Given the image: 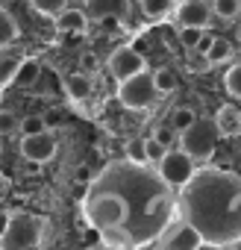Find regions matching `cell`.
<instances>
[{
  "instance_id": "cell-3",
  "label": "cell",
  "mask_w": 241,
  "mask_h": 250,
  "mask_svg": "<svg viewBox=\"0 0 241 250\" xmlns=\"http://www.w3.org/2000/svg\"><path fill=\"white\" fill-rule=\"evenodd\" d=\"M47 221L30 212H12L6 232L0 235V250H39Z\"/></svg>"
},
{
  "instance_id": "cell-37",
  "label": "cell",
  "mask_w": 241,
  "mask_h": 250,
  "mask_svg": "<svg viewBox=\"0 0 241 250\" xmlns=\"http://www.w3.org/2000/svg\"><path fill=\"white\" fill-rule=\"evenodd\" d=\"M100 24H103V30H115L118 27V18H103Z\"/></svg>"
},
{
  "instance_id": "cell-27",
  "label": "cell",
  "mask_w": 241,
  "mask_h": 250,
  "mask_svg": "<svg viewBox=\"0 0 241 250\" xmlns=\"http://www.w3.org/2000/svg\"><path fill=\"white\" fill-rule=\"evenodd\" d=\"M203 33H206V30H200V27H182V30H180V44H182L185 50H197Z\"/></svg>"
},
{
  "instance_id": "cell-4",
  "label": "cell",
  "mask_w": 241,
  "mask_h": 250,
  "mask_svg": "<svg viewBox=\"0 0 241 250\" xmlns=\"http://www.w3.org/2000/svg\"><path fill=\"white\" fill-rule=\"evenodd\" d=\"M218 127L215 124H206V121H197L194 127H188L185 133H180V147L197 162H206L215 156V147H218Z\"/></svg>"
},
{
  "instance_id": "cell-15",
  "label": "cell",
  "mask_w": 241,
  "mask_h": 250,
  "mask_svg": "<svg viewBox=\"0 0 241 250\" xmlns=\"http://www.w3.org/2000/svg\"><path fill=\"white\" fill-rule=\"evenodd\" d=\"M65 91L71 100H85L91 94V74L80 71V74H68L65 77Z\"/></svg>"
},
{
  "instance_id": "cell-23",
  "label": "cell",
  "mask_w": 241,
  "mask_h": 250,
  "mask_svg": "<svg viewBox=\"0 0 241 250\" xmlns=\"http://www.w3.org/2000/svg\"><path fill=\"white\" fill-rule=\"evenodd\" d=\"M223 88H226L232 97L241 100V62H235V65L223 74Z\"/></svg>"
},
{
  "instance_id": "cell-30",
  "label": "cell",
  "mask_w": 241,
  "mask_h": 250,
  "mask_svg": "<svg viewBox=\"0 0 241 250\" xmlns=\"http://www.w3.org/2000/svg\"><path fill=\"white\" fill-rule=\"evenodd\" d=\"M153 139H159V142H162V145H165L168 150H174V142L180 139V133H177L174 127H159V130L153 133Z\"/></svg>"
},
{
  "instance_id": "cell-31",
  "label": "cell",
  "mask_w": 241,
  "mask_h": 250,
  "mask_svg": "<svg viewBox=\"0 0 241 250\" xmlns=\"http://www.w3.org/2000/svg\"><path fill=\"white\" fill-rule=\"evenodd\" d=\"M80 65H82V71H85V74H94V71L100 68V59L88 50V53H82V56H80Z\"/></svg>"
},
{
  "instance_id": "cell-35",
  "label": "cell",
  "mask_w": 241,
  "mask_h": 250,
  "mask_svg": "<svg viewBox=\"0 0 241 250\" xmlns=\"http://www.w3.org/2000/svg\"><path fill=\"white\" fill-rule=\"evenodd\" d=\"M9 218H12V212H0V235L6 232V227H9Z\"/></svg>"
},
{
  "instance_id": "cell-16",
  "label": "cell",
  "mask_w": 241,
  "mask_h": 250,
  "mask_svg": "<svg viewBox=\"0 0 241 250\" xmlns=\"http://www.w3.org/2000/svg\"><path fill=\"white\" fill-rule=\"evenodd\" d=\"M15 39H18V24L3 6H0V50H6Z\"/></svg>"
},
{
  "instance_id": "cell-34",
  "label": "cell",
  "mask_w": 241,
  "mask_h": 250,
  "mask_svg": "<svg viewBox=\"0 0 241 250\" xmlns=\"http://www.w3.org/2000/svg\"><path fill=\"white\" fill-rule=\"evenodd\" d=\"M74 177H77V183H91V168H88V165H80V168L74 171Z\"/></svg>"
},
{
  "instance_id": "cell-6",
  "label": "cell",
  "mask_w": 241,
  "mask_h": 250,
  "mask_svg": "<svg viewBox=\"0 0 241 250\" xmlns=\"http://www.w3.org/2000/svg\"><path fill=\"white\" fill-rule=\"evenodd\" d=\"M194 159L180 147V150H168L165 159L159 162V177L171 186V188H182L191 177H194Z\"/></svg>"
},
{
  "instance_id": "cell-14",
  "label": "cell",
  "mask_w": 241,
  "mask_h": 250,
  "mask_svg": "<svg viewBox=\"0 0 241 250\" xmlns=\"http://www.w3.org/2000/svg\"><path fill=\"white\" fill-rule=\"evenodd\" d=\"M21 62H24V56L15 53V50H3V53H0V88H6L9 83H15Z\"/></svg>"
},
{
  "instance_id": "cell-8",
  "label": "cell",
  "mask_w": 241,
  "mask_h": 250,
  "mask_svg": "<svg viewBox=\"0 0 241 250\" xmlns=\"http://www.w3.org/2000/svg\"><path fill=\"white\" fill-rule=\"evenodd\" d=\"M59 150V142L50 136V133H39V136H24L21 139V156L27 162H36V165H44L56 156Z\"/></svg>"
},
{
  "instance_id": "cell-18",
  "label": "cell",
  "mask_w": 241,
  "mask_h": 250,
  "mask_svg": "<svg viewBox=\"0 0 241 250\" xmlns=\"http://www.w3.org/2000/svg\"><path fill=\"white\" fill-rule=\"evenodd\" d=\"M241 12V0H212V15L221 21H232Z\"/></svg>"
},
{
  "instance_id": "cell-22",
  "label": "cell",
  "mask_w": 241,
  "mask_h": 250,
  "mask_svg": "<svg viewBox=\"0 0 241 250\" xmlns=\"http://www.w3.org/2000/svg\"><path fill=\"white\" fill-rule=\"evenodd\" d=\"M153 83H156V91H159V94H171V91L177 88V74H174L171 68H159V71L153 74Z\"/></svg>"
},
{
  "instance_id": "cell-33",
  "label": "cell",
  "mask_w": 241,
  "mask_h": 250,
  "mask_svg": "<svg viewBox=\"0 0 241 250\" xmlns=\"http://www.w3.org/2000/svg\"><path fill=\"white\" fill-rule=\"evenodd\" d=\"M212 42H215V36H212V33H203V39H200V44H197V53H200V56H206V53H209V47H212Z\"/></svg>"
},
{
  "instance_id": "cell-36",
  "label": "cell",
  "mask_w": 241,
  "mask_h": 250,
  "mask_svg": "<svg viewBox=\"0 0 241 250\" xmlns=\"http://www.w3.org/2000/svg\"><path fill=\"white\" fill-rule=\"evenodd\" d=\"M44 121H47V127H56L62 118H59V112H47V115H44Z\"/></svg>"
},
{
  "instance_id": "cell-32",
  "label": "cell",
  "mask_w": 241,
  "mask_h": 250,
  "mask_svg": "<svg viewBox=\"0 0 241 250\" xmlns=\"http://www.w3.org/2000/svg\"><path fill=\"white\" fill-rule=\"evenodd\" d=\"M209 68H212V62H209L206 56H200V59H191V62H188V71H191V74H206Z\"/></svg>"
},
{
  "instance_id": "cell-7",
  "label": "cell",
  "mask_w": 241,
  "mask_h": 250,
  "mask_svg": "<svg viewBox=\"0 0 241 250\" xmlns=\"http://www.w3.org/2000/svg\"><path fill=\"white\" fill-rule=\"evenodd\" d=\"M144 68H147L144 56H141L136 47H130V44L112 50V56H109V74H112L118 83H124V80H130V77L141 74Z\"/></svg>"
},
{
  "instance_id": "cell-26",
  "label": "cell",
  "mask_w": 241,
  "mask_h": 250,
  "mask_svg": "<svg viewBox=\"0 0 241 250\" xmlns=\"http://www.w3.org/2000/svg\"><path fill=\"white\" fill-rule=\"evenodd\" d=\"M30 6L41 15H59L68 9V0H30Z\"/></svg>"
},
{
  "instance_id": "cell-17",
  "label": "cell",
  "mask_w": 241,
  "mask_h": 250,
  "mask_svg": "<svg viewBox=\"0 0 241 250\" xmlns=\"http://www.w3.org/2000/svg\"><path fill=\"white\" fill-rule=\"evenodd\" d=\"M39 74H41V62H39V59H24L21 68H18L15 83H18V85H33V83L39 80Z\"/></svg>"
},
{
  "instance_id": "cell-12",
  "label": "cell",
  "mask_w": 241,
  "mask_h": 250,
  "mask_svg": "<svg viewBox=\"0 0 241 250\" xmlns=\"http://www.w3.org/2000/svg\"><path fill=\"white\" fill-rule=\"evenodd\" d=\"M130 12V0H88L91 18H124Z\"/></svg>"
},
{
  "instance_id": "cell-13",
  "label": "cell",
  "mask_w": 241,
  "mask_h": 250,
  "mask_svg": "<svg viewBox=\"0 0 241 250\" xmlns=\"http://www.w3.org/2000/svg\"><path fill=\"white\" fill-rule=\"evenodd\" d=\"M56 27H59V33H85L88 15L82 9H65L56 15Z\"/></svg>"
},
{
  "instance_id": "cell-1",
  "label": "cell",
  "mask_w": 241,
  "mask_h": 250,
  "mask_svg": "<svg viewBox=\"0 0 241 250\" xmlns=\"http://www.w3.org/2000/svg\"><path fill=\"white\" fill-rule=\"evenodd\" d=\"M177 212L206 244L241 241V177L221 168H200L180 188Z\"/></svg>"
},
{
  "instance_id": "cell-29",
  "label": "cell",
  "mask_w": 241,
  "mask_h": 250,
  "mask_svg": "<svg viewBox=\"0 0 241 250\" xmlns=\"http://www.w3.org/2000/svg\"><path fill=\"white\" fill-rule=\"evenodd\" d=\"M15 127H21V121H15V112H9V109H0V136H9V133H15Z\"/></svg>"
},
{
  "instance_id": "cell-11",
  "label": "cell",
  "mask_w": 241,
  "mask_h": 250,
  "mask_svg": "<svg viewBox=\"0 0 241 250\" xmlns=\"http://www.w3.org/2000/svg\"><path fill=\"white\" fill-rule=\"evenodd\" d=\"M215 127H218V133L226 136V139L238 136V133H241V109L223 103V106L215 112Z\"/></svg>"
},
{
  "instance_id": "cell-25",
  "label": "cell",
  "mask_w": 241,
  "mask_h": 250,
  "mask_svg": "<svg viewBox=\"0 0 241 250\" xmlns=\"http://www.w3.org/2000/svg\"><path fill=\"white\" fill-rule=\"evenodd\" d=\"M18 130L24 136H39V133H47V121H44V115H27Z\"/></svg>"
},
{
  "instance_id": "cell-2",
  "label": "cell",
  "mask_w": 241,
  "mask_h": 250,
  "mask_svg": "<svg viewBox=\"0 0 241 250\" xmlns=\"http://www.w3.org/2000/svg\"><path fill=\"white\" fill-rule=\"evenodd\" d=\"M97 183L118 191L127 206V227L120 235V247H141L171 227L177 209L171 197V186L159 174L147 171L144 165L124 159L118 165H109Z\"/></svg>"
},
{
  "instance_id": "cell-24",
  "label": "cell",
  "mask_w": 241,
  "mask_h": 250,
  "mask_svg": "<svg viewBox=\"0 0 241 250\" xmlns=\"http://www.w3.org/2000/svg\"><path fill=\"white\" fill-rule=\"evenodd\" d=\"M141 12H144V18L156 21V18L171 12V0H141Z\"/></svg>"
},
{
  "instance_id": "cell-21",
  "label": "cell",
  "mask_w": 241,
  "mask_h": 250,
  "mask_svg": "<svg viewBox=\"0 0 241 250\" xmlns=\"http://www.w3.org/2000/svg\"><path fill=\"white\" fill-rule=\"evenodd\" d=\"M124 153H127V159H130V162L150 165V162H147V139H133V142H127Z\"/></svg>"
},
{
  "instance_id": "cell-38",
  "label": "cell",
  "mask_w": 241,
  "mask_h": 250,
  "mask_svg": "<svg viewBox=\"0 0 241 250\" xmlns=\"http://www.w3.org/2000/svg\"><path fill=\"white\" fill-rule=\"evenodd\" d=\"M200 250H218V247H215V244H206V241H203V247H200Z\"/></svg>"
},
{
  "instance_id": "cell-20",
  "label": "cell",
  "mask_w": 241,
  "mask_h": 250,
  "mask_svg": "<svg viewBox=\"0 0 241 250\" xmlns=\"http://www.w3.org/2000/svg\"><path fill=\"white\" fill-rule=\"evenodd\" d=\"M232 56V44L226 42V39H221V36H215V42H212V47H209V53H206V59L212 62V65H221V62H226Z\"/></svg>"
},
{
  "instance_id": "cell-10",
  "label": "cell",
  "mask_w": 241,
  "mask_h": 250,
  "mask_svg": "<svg viewBox=\"0 0 241 250\" xmlns=\"http://www.w3.org/2000/svg\"><path fill=\"white\" fill-rule=\"evenodd\" d=\"M209 18H212V6L206 3V0H185V3L177 6L180 27H200V30H206Z\"/></svg>"
},
{
  "instance_id": "cell-28",
  "label": "cell",
  "mask_w": 241,
  "mask_h": 250,
  "mask_svg": "<svg viewBox=\"0 0 241 250\" xmlns=\"http://www.w3.org/2000/svg\"><path fill=\"white\" fill-rule=\"evenodd\" d=\"M165 153H168V147H165L159 139L150 136V139H147V162H150V165H159V162L165 159Z\"/></svg>"
},
{
  "instance_id": "cell-9",
  "label": "cell",
  "mask_w": 241,
  "mask_h": 250,
  "mask_svg": "<svg viewBox=\"0 0 241 250\" xmlns=\"http://www.w3.org/2000/svg\"><path fill=\"white\" fill-rule=\"evenodd\" d=\"M203 238L200 232L180 218V224H171L162 235V250H200Z\"/></svg>"
},
{
  "instance_id": "cell-19",
  "label": "cell",
  "mask_w": 241,
  "mask_h": 250,
  "mask_svg": "<svg viewBox=\"0 0 241 250\" xmlns=\"http://www.w3.org/2000/svg\"><path fill=\"white\" fill-rule=\"evenodd\" d=\"M197 124V112L191 109V106H180V109H174V121H171V127L177 130V133H185L188 127H194Z\"/></svg>"
},
{
  "instance_id": "cell-5",
  "label": "cell",
  "mask_w": 241,
  "mask_h": 250,
  "mask_svg": "<svg viewBox=\"0 0 241 250\" xmlns=\"http://www.w3.org/2000/svg\"><path fill=\"white\" fill-rule=\"evenodd\" d=\"M156 83H153V74L141 71L124 83H118V100L124 103L127 109H147L153 100H156Z\"/></svg>"
}]
</instances>
